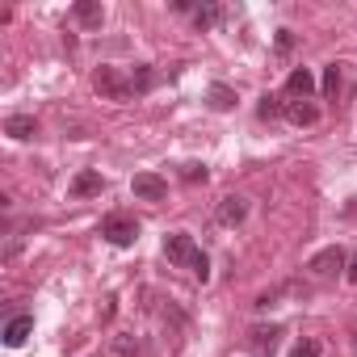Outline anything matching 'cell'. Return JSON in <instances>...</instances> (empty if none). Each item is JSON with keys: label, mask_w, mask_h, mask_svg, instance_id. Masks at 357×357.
Wrapping results in <instances>:
<instances>
[{"label": "cell", "mask_w": 357, "mask_h": 357, "mask_svg": "<svg viewBox=\"0 0 357 357\" xmlns=\"http://www.w3.org/2000/svg\"><path fill=\"white\" fill-rule=\"evenodd\" d=\"M164 257L172 261V265H181V269H190L194 278H211V261H206V252L194 244V236H185V231H172V236H164Z\"/></svg>", "instance_id": "1"}, {"label": "cell", "mask_w": 357, "mask_h": 357, "mask_svg": "<svg viewBox=\"0 0 357 357\" xmlns=\"http://www.w3.org/2000/svg\"><path fill=\"white\" fill-rule=\"evenodd\" d=\"M93 89H97L101 97H109V101H130V97H135L130 76H122L118 68H97V72H93Z\"/></svg>", "instance_id": "2"}, {"label": "cell", "mask_w": 357, "mask_h": 357, "mask_svg": "<svg viewBox=\"0 0 357 357\" xmlns=\"http://www.w3.org/2000/svg\"><path fill=\"white\" fill-rule=\"evenodd\" d=\"M101 236H105L109 244L126 248V244H135V240H139V223H135L130 215H109V219L101 223Z\"/></svg>", "instance_id": "3"}, {"label": "cell", "mask_w": 357, "mask_h": 357, "mask_svg": "<svg viewBox=\"0 0 357 357\" xmlns=\"http://www.w3.org/2000/svg\"><path fill=\"white\" fill-rule=\"evenodd\" d=\"M282 324H257L252 332H248V349L257 353V357H273L278 353V344H282Z\"/></svg>", "instance_id": "4"}, {"label": "cell", "mask_w": 357, "mask_h": 357, "mask_svg": "<svg viewBox=\"0 0 357 357\" xmlns=\"http://www.w3.org/2000/svg\"><path fill=\"white\" fill-rule=\"evenodd\" d=\"M130 190H135V198H139V202H164V198H168L164 176H155V172H135Z\"/></svg>", "instance_id": "5"}, {"label": "cell", "mask_w": 357, "mask_h": 357, "mask_svg": "<svg viewBox=\"0 0 357 357\" xmlns=\"http://www.w3.org/2000/svg\"><path fill=\"white\" fill-rule=\"evenodd\" d=\"M344 265H349V257H344L340 248H324V252H315V257H311V265H307V269H311L315 278H332V273H340Z\"/></svg>", "instance_id": "6"}, {"label": "cell", "mask_w": 357, "mask_h": 357, "mask_svg": "<svg viewBox=\"0 0 357 357\" xmlns=\"http://www.w3.org/2000/svg\"><path fill=\"white\" fill-rule=\"evenodd\" d=\"M101 190H105V181H101L97 168H84V172L72 176V198H93V194H101Z\"/></svg>", "instance_id": "7"}, {"label": "cell", "mask_w": 357, "mask_h": 357, "mask_svg": "<svg viewBox=\"0 0 357 357\" xmlns=\"http://www.w3.org/2000/svg\"><path fill=\"white\" fill-rule=\"evenodd\" d=\"M30 332H34V315H13L0 336H5V344H9V349H17V344H26V340H30Z\"/></svg>", "instance_id": "8"}, {"label": "cell", "mask_w": 357, "mask_h": 357, "mask_svg": "<svg viewBox=\"0 0 357 357\" xmlns=\"http://www.w3.org/2000/svg\"><path fill=\"white\" fill-rule=\"evenodd\" d=\"M76 22L84 26V30H101V22H105V9H101V0H76Z\"/></svg>", "instance_id": "9"}, {"label": "cell", "mask_w": 357, "mask_h": 357, "mask_svg": "<svg viewBox=\"0 0 357 357\" xmlns=\"http://www.w3.org/2000/svg\"><path fill=\"white\" fill-rule=\"evenodd\" d=\"M286 93H290L294 101H307V97L315 93V76H311L307 68H294V72L286 76Z\"/></svg>", "instance_id": "10"}, {"label": "cell", "mask_w": 357, "mask_h": 357, "mask_svg": "<svg viewBox=\"0 0 357 357\" xmlns=\"http://www.w3.org/2000/svg\"><path fill=\"white\" fill-rule=\"evenodd\" d=\"M244 215H248V198L231 194V198H223V202H219V223H223V227H236V223H244Z\"/></svg>", "instance_id": "11"}, {"label": "cell", "mask_w": 357, "mask_h": 357, "mask_svg": "<svg viewBox=\"0 0 357 357\" xmlns=\"http://www.w3.org/2000/svg\"><path fill=\"white\" fill-rule=\"evenodd\" d=\"M5 135L26 143V139H34V135H38V126H34V118H30V114H13V118L5 122Z\"/></svg>", "instance_id": "12"}, {"label": "cell", "mask_w": 357, "mask_h": 357, "mask_svg": "<svg viewBox=\"0 0 357 357\" xmlns=\"http://www.w3.org/2000/svg\"><path fill=\"white\" fill-rule=\"evenodd\" d=\"M206 101H211V109H219V114H227V109H236V89H227V84H211V93H206Z\"/></svg>", "instance_id": "13"}, {"label": "cell", "mask_w": 357, "mask_h": 357, "mask_svg": "<svg viewBox=\"0 0 357 357\" xmlns=\"http://www.w3.org/2000/svg\"><path fill=\"white\" fill-rule=\"evenodd\" d=\"M286 118H290L294 126H311V122L319 118V109H315L311 101H290V105H286Z\"/></svg>", "instance_id": "14"}, {"label": "cell", "mask_w": 357, "mask_h": 357, "mask_svg": "<svg viewBox=\"0 0 357 357\" xmlns=\"http://www.w3.org/2000/svg\"><path fill=\"white\" fill-rule=\"evenodd\" d=\"M155 80H160V76H155L147 63H139V68L130 72V89H135V93H151V89H155Z\"/></svg>", "instance_id": "15"}, {"label": "cell", "mask_w": 357, "mask_h": 357, "mask_svg": "<svg viewBox=\"0 0 357 357\" xmlns=\"http://www.w3.org/2000/svg\"><path fill=\"white\" fill-rule=\"evenodd\" d=\"M219 22H223V9H219V5H202V9L194 13V26H198V30H215Z\"/></svg>", "instance_id": "16"}, {"label": "cell", "mask_w": 357, "mask_h": 357, "mask_svg": "<svg viewBox=\"0 0 357 357\" xmlns=\"http://www.w3.org/2000/svg\"><path fill=\"white\" fill-rule=\"evenodd\" d=\"M324 93H328V97H336V93H340V68H336V63H332V68H324Z\"/></svg>", "instance_id": "17"}, {"label": "cell", "mask_w": 357, "mask_h": 357, "mask_svg": "<svg viewBox=\"0 0 357 357\" xmlns=\"http://www.w3.org/2000/svg\"><path fill=\"white\" fill-rule=\"evenodd\" d=\"M118 357H139V340L135 336H118Z\"/></svg>", "instance_id": "18"}, {"label": "cell", "mask_w": 357, "mask_h": 357, "mask_svg": "<svg viewBox=\"0 0 357 357\" xmlns=\"http://www.w3.org/2000/svg\"><path fill=\"white\" fill-rule=\"evenodd\" d=\"M290 357H319V340H298Z\"/></svg>", "instance_id": "19"}, {"label": "cell", "mask_w": 357, "mask_h": 357, "mask_svg": "<svg viewBox=\"0 0 357 357\" xmlns=\"http://www.w3.org/2000/svg\"><path fill=\"white\" fill-rule=\"evenodd\" d=\"M181 176L185 181H206V164H181Z\"/></svg>", "instance_id": "20"}, {"label": "cell", "mask_w": 357, "mask_h": 357, "mask_svg": "<svg viewBox=\"0 0 357 357\" xmlns=\"http://www.w3.org/2000/svg\"><path fill=\"white\" fill-rule=\"evenodd\" d=\"M257 114H261V118H278V114H282V105H278V97H265Z\"/></svg>", "instance_id": "21"}, {"label": "cell", "mask_w": 357, "mask_h": 357, "mask_svg": "<svg viewBox=\"0 0 357 357\" xmlns=\"http://www.w3.org/2000/svg\"><path fill=\"white\" fill-rule=\"evenodd\" d=\"M290 47H294V38H290V30H282L278 34V51H290Z\"/></svg>", "instance_id": "22"}, {"label": "cell", "mask_w": 357, "mask_h": 357, "mask_svg": "<svg viewBox=\"0 0 357 357\" xmlns=\"http://www.w3.org/2000/svg\"><path fill=\"white\" fill-rule=\"evenodd\" d=\"M344 278H349V282H357V257H349V269H344Z\"/></svg>", "instance_id": "23"}]
</instances>
